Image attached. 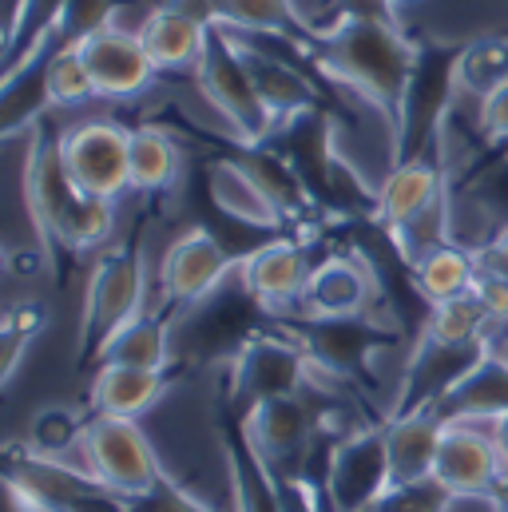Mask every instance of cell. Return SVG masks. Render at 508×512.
<instances>
[{"instance_id": "cell-3", "label": "cell", "mask_w": 508, "mask_h": 512, "mask_svg": "<svg viewBox=\"0 0 508 512\" xmlns=\"http://www.w3.org/2000/svg\"><path fill=\"white\" fill-rule=\"evenodd\" d=\"M4 485L24 512H131V501L40 449H8Z\"/></svg>"}, {"instance_id": "cell-7", "label": "cell", "mask_w": 508, "mask_h": 512, "mask_svg": "<svg viewBox=\"0 0 508 512\" xmlns=\"http://www.w3.org/2000/svg\"><path fill=\"white\" fill-rule=\"evenodd\" d=\"M60 159L80 191L96 199H120L131 191V128L116 120H80L56 135Z\"/></svg>"}, {"instance_id": "cell-35", "label": "cell", "mask_w": 508, "mask_h": 512, "mask_svg": "<svg viewBox=\"0 0 508 512\" xmlns=\"http://www.w3.org/2000/svg\"><path fill=\"white\" fill-rule=\"evenodd\" d=\"M274 481H278L282 512H330L322 489L314 481H306L302 473H274Z\"/></svg>"}, {"instance_id": "cell-24", "label": "cell", "mask_w": 508, "mask_h": 512, "mask_svg": "<svg viewBox=\"0 0 508 512\" xmlns=\"http://www.w3.org/2000/svg\"><path fill=\"white\" fill-rule=\"evenodd\" d=\"M239 48H243V56H247V68H251V76H254V88H258L262 104L270 108L274 124H286V120H294V116L314 112L318 92L310 88V80H306V76H298L286 60L270 56L266 48H247L243 40H239Z\"/></svg>"}, {"instance_id": "cell-19", "label": "cell", "mask_w": 508, "mask_h": 512, "mask_svg": "<svg viewBox=\"0 0 508 512\" xmlns=\"http://www.w3.org/2000/svg\"><path fill=\"white\" fill-rule=\"evenodd\" d=\"M207 187H211L215 207L227 219L247 223V227H262V231H282L286 227V215L278 211V203L266 195V187L254 179V171L243 159H219V163H211Z\"/></svg>"}, {"instance_id": "cell-37", "label": "cell", "mask_w": 508, "mask_h": 512, "mask_svg": "<svg viewBox=\"0 0 508 512\" xmlns=\"http://www.w3.org/2000/svg\"><path fill=\"white\" fill-rule=\"evenodd\" d=\"M481 342H485V354H493L497 362H505L508 366V318H489Z\"/></svg>"}, {"instance_id": "cell-26", "label": "cell", "mask_w": 508, "mask_h": 512, "mask_svg": "<svg viewBox=\"0 0 508 512\" xmlns=\"http://www.w3.org/2000/svg\"><path fill=\"white\" fill-rule=\"evenodd\" d=\"M143 366V370H167L171 362V322L159 314H139L131 318L124 330H116L108 338V346L100 350L96 366Z\"/></svg>"}, {"instance_id": "cell-27", "label": "cell", "mask_w": 508, "mask_h": 512, "mask_svg": "<svg viewBox=\"0 0 508 512\" xmlns=\"http://www.w3.org/2000/svg\"><path fill=\"white\" fill-rule=\"evenodd\" d=\"M40 92H44V104L48 108H84L88 100H100L96 96V80L88 72V60H84V48H80V36H72L64 48L52 52V60L44 64V76H40Z\"/></svg>"}, {"instance_id": "cell-12", "label": "cell", "mask_w": 508, "mask_h": 512, "mask_svg": "<svg viewBox=\"0 0 508 512\" xmlns=\"http://www.w3.org/2000/svg\"><path fill=\"white\" fill-rule=\"evenodd\" d=\"M80 48H84V60H88V72L96 80L100 100H135L159 76L139 32H127L116 20H104L92 32H84Z\"/></svg>"}, {"instance_id": "cell-29", "label": "cell", "mask_w": 508, "mask_h": 512, "mask_svg": "<svg viewBox=\"0 0 508 512\" xmlns=\"http://www.w3.org/2000/svg\"><path fill=\"white\" fill-rule=\"evenodd\" d=\"M485 326H489V310L481 306V298L461 294V298L429 306L421 338L433 342V346H481Z\"/></svg>"}, {"instance_id": "cell-11", "label": "cell", "mask_w": 508, "mask_h": 512, "mask_svg": "<svg viewBox=\"0 0 508 512\" xmlns=\"http://www.w3.org/2000/svg\"><path fill=\"white\" fill-rule=\"evenodd\" d=\"M243 433L254 445V453L274 473H298V461L318 437V413L302 393L258 401L243 413Z\"/></svg>"}, {"instance_id": "cell-4", "label": "cell", "mask_w": 508, "mask_h": 512, "mask_svg": "<svg viewBox=\"0 0 508 512\" xmlns=\"http://www.w3.org/2000/svg\"><path fill=\"white\" fill-rule=\"evenodd\" d=\"M195 76V88L199 96L207 100V108L223 120V128L231 131L243 147H258L266 143V135L278 128L270 108L262 104L258 88H254V76L247 68V56L239 48V40L215 24V36L199 60V68L191 72Z\"/></svg>"}, {"instance_id": "cell-20", "label": "cell", "mask_w": 508, "mask_h": 512, "mask_svg": "<svg viewBox=\"0 0 508 512\" xmlns=\"http://www.w3.org/2000/svg\"><path fill=\"white\" fill-rule=\"evenodd\" d=\"M167 393V370H143V366H96L92 382V409L139 421L147 409H155Z\"/></svg>"}, {"instance_id": "cell-15", "label": "cell", "mask_w": 508, "mask_h": 512, "mask_svg": "<svg viewBox=\"0 0 508 512\" xmlns=\"http://www.w3.org/2000/svg\"><path fill=\"white\" fill-rule=\"evenodd\" d=\"M310 255L294 239H270L239 262V282L266 314L298 310L306 282H310Z\"/></svg>"}, {"instance_id": "cell-9", "label": "cell", "mask_w": 508, "mask_h": 512, "mask_svg": "<svg viewBox=\"0 0 508 512\" xmlns=\"http://www.w3.org/2000/svg\"><path fill=\"white\" fill-rule=\"evenodd\" d=\"M310 354L290 334H254L231 362V401L247 413L258 401L306 393Z\"/></svg>"}, {"instance_id": "cell-14", "label": "cell", "mask_w": 508, "mask_h": 512, "mask_svg": "<svg viewBox=\"0 0 508 512\" xmlns=\"http://www.w3.org/2000/svg\"><path fill=\"white\" fill-rule=\"evenodd\" d=\"M231 270L235 258L227 255V247L207 227H191L167 247L159 262V286L171 306H199L223 286Z\"/></svg>"}, {"instance_id": "cell-34", "label": "cell", "mask_w": 508, "mask_h": 512, "mask_svg": "<svg viewBox=\"0 0 508 512\" xmlns=\"http://www.w3.org/2000/svg\"><path fill=\"white\" fill-rule=\"evenodd\" d=\"M477 282L473 294L481 298V306L489 310V318H508V266L493 262V258L477 255Z\"/></svg>"}, {"instance_id": "cell-30", "label": "cell", "mask_w": 508, "mask_h": 512, "mask_svg": "<svg viewBox=\"0 0 508 512\" xmlns=\"http://www.w3.org/2000/svg\"><path fill=\"white\" fill-rule=\"evenodd\" d=\"M453 88L469 92L477 100H485L489 92H497L508 84V36H493V40H477L469 44L457 60H453Z\"/></svg>"}, {"instance_id": "cell-8", "label": "cell", "mask_w": 508, "mask_h": 512, "mask_svg": "<svg viewBox=\"0 0 508 512\" xmlns=\"http://www.w3.org/2000/svg\"><path fill=\"white\" fill-rule=\"evenodd\" d=\"M389 485L393 477H389L385 425L346 429L334 441L322 473V497L330 512H370Z\"/></svg>"}, {"instance_id": "cell-25", "label": "cell", "mask_w": 508, "mask_h": 512, "mask_svg": "<svg viewBox=\"0 0 508 512\" xmlns=\"http://www.w3.org/2000/svg\"><path fill=\"white\" fill-rule=\"evenodd\" d=\"M183 175V147L175 135L155 124L131 128V191L163 195Z\"/></svg>"}, {"instance_id": "cell-36", "label": "cell", "mask_w": 508, "mask_h": 512, "mask_svg": "<svg viewBox=\"0 0 508 512\" xmlns=\"http://www.w3.org/2000/svg\"><path fill=\"white\" fill-rule=\"evenodd\" d=\"M477 131L489 143H508V84L477 100Z\"/></svg>"}, {"instance_id": "cell-33", "label": "cell", "mask_w": 508, "mask_h": 512, "mask_svg": "<svg viewBox=\"0 0 508 512\" xmlns=\"http://www.w3.org/2000/svg\"><path fill=\"white\" fill-rule=\"evenodd\" d=\"M131 512H215V509H211L207 501H199L191 489H183L171 473H163L159 485H155L147 497L131 501Z\"/></svg>"}, {"instance_id": "cell-38", "label": "cell", "mask_w": 508, "mask_h": 512, "mask_svg": "<svg viewBox=\"0 0 508 512\" xmlns=\"http://www.w3.org/2000/svg\"><path fill=\"white\" fill-rule=\"evenodd\" d=\"M485 425H489V433H493V441H497V449H501V461H505V477H508V413L485 421Z\"/></svg>"}, {"instance_id": "cell-22", "label": "cell", "mask_w": 508, "mask_h": 512, "mask_svg": "<svg viewBox=\"0 0 508 512\" xmlns=\"http://www.w3.org/2000/svg\"><path fill=\"white\" fill-rule=\"evenodd\" d=\"M223 453H227V477H231L235 512H282L274 469L254 453V445L247 441L243 425H227Z\"/></svg>"}, {"instance_id": "cell-28", "label": "cell", "mask_w": 508, "mask_h": 512, "mask_svg": "<svg viewBox=\"0 0 508 512\" xmlns=\"http://www.w3.org/2000/svg\"><path fill=\"white\" fill-rule=\"evenodd\" d=\"M211 20L227 32H251V36H286L302 24V12L294 0H207Z\"/></svg>"}, {"instance_id": "cell-2", "label": "cell", "mask_w": 508, "mask_h": 512, "mask_svg": "<svg viewBox=\"0 0 508 512\" xmlns=\"http://www.w3.org/2000/svg\"><path fill=\"white\" fill-rule=\"evenodd\" d=\"M24 203L40 239L72 255L104 247L116 231V203L76 187V179L60 159L56 139H32L24 163Z\"/></svg>"}, {"instance_id": "cell-10", "label": "cell", "mask_w": 508, "mask_h": 512, "mask_svg": "<svg viewBox=\"0 0 508 512\" xmlns=\"http://www.w3.org/2000/svg\"><path fill=\"white\" fill-rule=\"evenodd\" d=\"M433 477L461 501H493L505 485V461L485 421H449Z\"/></svg>"}, {"instance_id": "cell-16", "label": "cell", "mask_w": 508, "mask_h": 512, "mask_svg": "<svg viewBox=\"0 0 508 512\" xmlns=\"http://www.w3.org/2000/svg\"><path fill=\"white\" fill-rule=\"evenodd\" d=\"M445 199V163L425 155H405L389 167L374 199V223L385 235L417 223Z\"/></svg>"}, {"instance_id": "cell-40", "label": "cell", "mask_w": 508, "mask_h": 512, "mask_svg": "<svg viewBox=\"0 0 508 512\" xmlns=\"http://www.w3.org/2000/svg\"><path fill=\"white\" fill-rule=\"evenodd\" d=\"M393 4H397V8H401V4H417V0H393Z\"/></svg>"}, {"instance_id": "cell-31", "label": "cell", "mask_w": 508, "mask_h": 512, "mask_svg": "<svg viewBox=\"0 0 508 512\" xmlns=\"http://www.w3.org/2000/svg\"><path fill=\"white\" fill-rule=\"evenodd\" d=\"M461 497L449 493L437 477H421V481H397L374 501L370 512H449Z\"/></svg>"}, {"instance_id": "cell-17", "label": "cell", "mask_w": 508, "mask_h": 512, "mask_svg": "<svg viewBox=\"0 0 508 512\" xmlns=\"http://www.w3.org/2000/svg\"><path fill=\"white\" fill-rule=\"evenodd\" d=\"M135 32L159 72H195L215 36V24L183 4L167 0V4L151 8Z\"/></svg>"}, {"instance_id": "cell-18", "label": "cell", "mask_w": 508, "mask_h": 512, "mask_svg": "<svg viewBox=\"0 0 508 512\" xmlns=\"http://www.w3.org/2000/svg\"><path fill=\"white\" fill-rule=\"evenodd\" d=\"M445 425L449 421L437 413V405L401 409V413L385 417V449H389V477H393V485L397 481L433 477Z\"/></svg>"}, {"instance_id": "cell-1", "label": "cell", "mask_w": 508, "mask_h": 512, "mask_svg": "<svg viewBox=\"0 0 508 512\" xmlns=\"http://www.w3.org/2000/svg\"><path fill=\"white\" fill-rule=\"evenodd\" d=\"M318 72L358 96L385 128L393 131L397 151L405 155L409 100L417 84V44L401 32L397 20H358L338 16L334 28L318 32Z\"/></svg>"}, {"instance_id": "cell-39", "label": "cell", "mask_w": 508, "mask_h": 512, "mask_svg": "<svg viewBox=\"0 0 508 512\" xmlns=\"http://www.w3.org/2000/svg\"><path fill=\"white\" fill-rule=\"evenodd\" d=\"M489 505H493V509H497V512H508V481H505V485H501V489H497V497H493Z\"/></svg>"}, {"instance_id": "cell-23", "label": "cell", "mask_w": 508, "mask_h": 512, "mask_svg": "<svg viewBox=\"0 0 508 512\" xmlns=\"http://www.w3.org/2000/svg\"><path fill=\"white\" fill-rule=\"evenodd\" d=\"M477 255L453 239L429 247L425 255H417L409 262V278H413V290L437 306V302H449V298H461V294H473V282H477Z\"/></svg>"}, {"instance_id": "cell-5", "label": "cell", "mask_w": 508, "mask_h": 512, "mask_svg": "<svg viewBox=\"0 0 508 512\" xmlns=\"http://www.w3.org/2000/svg\"><path fill=\"white\" fill-rule=\"evenodd\" d=\"M76 449H80V465L100 485H108L112 493H120L127 501L147 497L159 485V477L167 473L159 465L151 441L143 437L139 421H131V417H112V413L88 417Z\"/></svg>"}, {"instance_id": "cell-13", "label": "cell", "mask_w": 508, "mask_h": 512, "mask_svg": "<svg viewBox=\"0 0 508 512\" xmlns=\"http://www.w3.org/2000/svg\"><path fill=\"white\" fill-rule=\"evenodd\" d=\"M378 302V274L362 255H330L310 270L298 314L306 322H350L366 318Z\"/></svg>"}, {"instance_id": "cell-21", "label": "cell", "mask_w": 508, "mask_h": 512, "mask_svg": "<svg viewBox=\"0 0 508 512\" xmlns=\"http://www.w3.org/2000/svg\"><path fill=\"white\" fill-rule=\"evenodd\" d=\"M437 413L445 421H493L508 413V366L481 354V362L437 401Z\"/></svg>"}, {"instance_id": "cell-6", "label": "cell", "mask_w": 508, "mask_h": 512, "mask_svg": "<svg viewBox=\"0 0 508 512\" xmlns=\"http://www.w3.org/2000/svg\"><path fill=\"white\" fill-rule=\"evenodd\" d=\"M143 314V258L131 243H120L96 258L84 306H80V358L96 362L116 330Z\"/></svg>"}, {"instance_id": "cell-32", "label": "cell", "mask_w": 508, "mask_h": 512, "mask_svg": "<svg viewBox=\"0 0 508 512\" xmlns=\"http://www.w3.org/2000/svg\"><path fill=\"white\" fill-rule=\"evenodd\" d=\"M40 326H44V306L40 302H20V306L8 310V322H4V374L8 378L16 374L24 346L40 334Z\"/></svg>"}]
</instances>
